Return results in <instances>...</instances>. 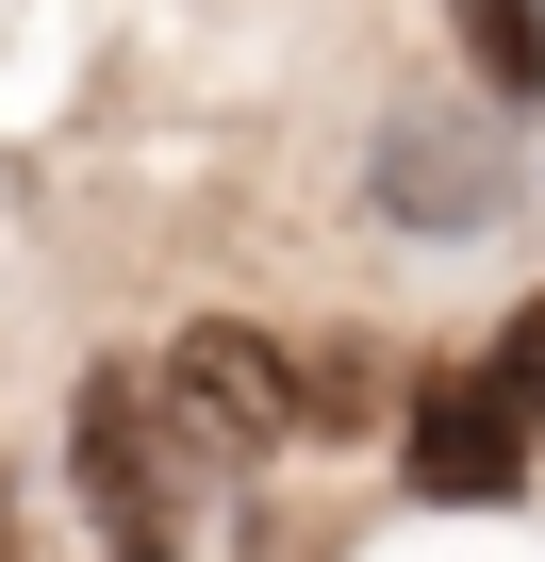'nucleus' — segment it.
<instances>
[{
    "mask_svg": "<svg viewBox=\"0 0 545 562\" xmlns=\"http://www.w3.org/2000/svg\"><path fill=\"white\" fill-rule=\"evenodd\" d=\"M67 496H83L100 562H182V529H198V463H182V430L149 414L133 364L83 381V414H67Z\"/></svg>",
    "mask_w": 545,
    "mask_h": 562,
    "instance_id": "1",
    "label": "nucleus"
},
{
    "mask_svg": "<svg viewBox=\"0 0 545 562\" xmlns=\"http://www.w3.org/2000/svg\"><path fill=\"white\" fill-rule=\"evenodd\" d=\"M149 414L182 430V463H264L282 430H315V364L248 315H198L166 364H149Z\"/></svg>",
    "mask_w": 545,
    "mask_h": 562,
    "instance_id": "2",
    "label": "nucleus"
},
{
    "mask_svg": "<svg viewBox=\"0 0 545 562\" xmlns=\"http://www.w3.org/2000/svg\"><path fill=\"white\" fill-rule=\"evenodd\" d=\"M397 480H413L430 513H512V496H529V430H512L479 381H430L413 430H397Z\"/></svg>",
    "mask_w": 545,
    "mask_h": 562,
    "instance_id": "3",
    "label": "nucleus"
},
{
    "mask_svg": "<svg viewBox=\"0 0 545 562\" xmlns=\"http://www.w3.org/2000/svg\"><path fill=\"white\" fill-rule=\"evenodd\" d=\"M381 199H397V232H479V215H496V149H479L446 100H413V116L381 133Z\"/></svg>",
    "mask_w": 545,
    "mask_h": 562,
    "instance_id": "4",
    "label": "nucleus"
},
{
    "mask_svg": "<svg viewBox=\"0 0 545 562\" xmlns=\"http://www.w3.org/2000/svg\"><path fill=\"white\" fill-rule=\"evenodd\" d=\"M463 50H479V83H496V100H529V83H545V18H529V0H463Z\"/></svg>",
    "mask_w": 545,
    "mask_h": 562,
    "instance_id": "5",
    "label": "nucleus"
},
{
    "mask_svg": "<svg viewBox=\"0 0 545 562\" xmlns=\"http://www.w3.org/2000/svg\"><path fill=\"white\" fill-rule=\"evenodd\" d=\"M479 397H496L512 430H545V299H512V315H496V364H479Z\"/></svg>",
    "mask_w": 545,
    "mask_h": 562,
    "instance_id": "6",
    "label": "nucleus"
},
{
    "mask_svg": "<svg viewBox=\"0 0 545 562\" xmlns=\"http://www.w3.org/2000/svg\"><path fill=\"white\" fill-rule=\"evenodd\" d=\"M529 18H545V0H529Z\"/></svg>",
    "mask_w": 545,
    "mask_h": 562,
    "instance_id": "7",
    "label": "nucleus"
}]
</instances>
